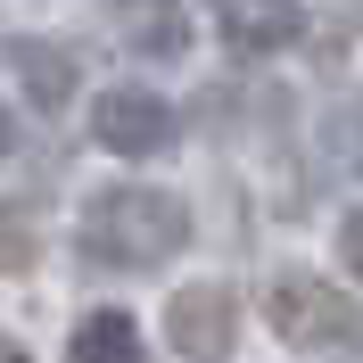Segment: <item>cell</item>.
Listing matches in <instances>:
<instances>
[{
    "label": "cell",
    "instance_id": "obj_1",
    "mask_svg": "<svg viewBox=\"0 0 363 363\" xmlns=\"http://www.w3.org/2000/svg\"><path fill=\"white\" fill-rule=\"evenodd\" d=\"M182 248H190V206L174 190L124 182V190H99L83 206V256L108 264V272H157Z\"/></svg>",
    "mask_w": 363,
    "mask_h": 363
},
{
    "label": "cell",
    "instance_id": "obj_2",
    "mask_svg": "<svg viewBox=\"0 0 363 363\" xmlns=\"http://www.w3.org/2000/svg\"><path fill=\"white\" fill-rule=\"evenodd\" d=\"M264 322L289 347H314V355H363V306L314 272H281L264 297Z\"/></svg>",
    "mask_w": 363,
    "mask_h": 363
},
{
    "label": "cell",
    "instance_id": "obj_3",
    "mask_svg": "<svg viewBox=\"0 0 363 363\" xmlns=\"http://www.w3.org/2000/svg\"><path fill=\"white\" fill-rule=\"evenodd\" d=\"M91 140L108 157H157V149H174V108L140 83H116L91 99Z\"/></svg>",
    "mask_w": 363,
    "mask_h": 363
},
{
    "label": "cell",
    "instance_id": "obj_4",
    "mask_svg": "<svg viewBox=\"0 0 363 363\" xmlns=\"http://www.w3.org/2000/svg\"><path fill=\"white\" fill-rule=\"evenodd\" d=\"M165 339H174L190 363H223L231 339H240V297H231L223 281H190V289H174V306H165Z\"/></svg>",
    "mask_w": 363,
    "mask_h": 363
},
{
    "label": "cell",
    "instance_id": "obj_5",
    "mask_svg": "<svg viewBox=\"0 0 363 363\" xmlns=\"http://www.w3.org/2000/svg\"><path fill=\"white\" fill-rule=\"evenodd\" d=\"M215 33H223L240 58H272L306 33V9L297 0H215Z\"/></svg>",
    "mask_w": 363,
    "mask_h": 363
},
{
    "label": "cell",
    "instance_id": "obj_6",
    "mask_svg": "<svg viewBox=\"0 0 363 363\" xmlns=\"http://www.w3.org/2000/svg\"><path fill=\"white\" fill-rule=\"evenodd\" d=\"M67 363H149L140 322H133V314H116V306L83 314V322H74V339H67Z\"/></svg>",
    "mask_w": 363,
    "mask_h": 363
},
{
    "label": "cell",
    "instance_id": "obj_7",
    "mask_svg": "<svg viewBox=\"0 0 363 363\" xmlns=\"http://www.w3.org/2000/svg\"><path fill=\"white\" fill-rule=\"evenodd\" d=\"M9 67H17V83H25L33 108H67L74 99V58L58 42H9Z\"/></svg>",
    "mask_w": 363,
    "mask_h": 363
},
{
    "label": "cell",
    "instance_id": "obj_8",
    "mask_svg": "<svg viewBox=\"0 0 363 363\" xmlns=\"http://www.w3.org/2000/svg\"><path fill=\"white\" fill-rule=\"evenodd\" d=\"M116 25H124V42L140 58H174L190 42V25H182V0H116Z\"/></svg>",
    "mask_w": 363,
    "mask_h": 363
},
{
    "label": "cell",
    "instance_id": "obj_9",
    "mask_svg": "<svg viewBox=\"0 0 363 363\" xmlns=\"http://www.w3.org/2000/svg\"><path fill=\"white\" fill-rule=\"evenodd\" d=\"M33 248H42V240H33V215H25V206H0V272H25Z\"/></svg>",
    "mask_w": 363,
    "mask_h": 363
},
{
    "label": "cell",
    "instance_id": "obj_10",
    "mask_svg": "<svg viewBox=\"0 0 363 363\" xmlns=\"http://www.w3.org/2000/svg\"><path fill=\"white\" fill-rule=\"evenodd\" d=\"M330 157H339V165H355V174H363V108L330 124Z\"/></svg>",
    "mask_w": 363,
    "mask_h": 363
},
{
    "label": "cell",
    "instance_id": "obj_11",
    "mask_svg": "<svg viewBox=\"0 0 363 363\" xmlns=\"http://www.w3.org/2000/svg\"><path fill=\"white\" fill-rule=\"evenodd\" d=\"M339 256H347V272L363 281V206H355V215L339 223Z\"/></svg>",
    "mask_w": 363,
    "mask_h": 363
},
{
    "label": "cell",
    "instance_id": "obj_12",
    "mask_svg": "<svg viewBox=\"0 0 363 363\" xmlns=\"http://www.w3.org/2000/svg\"><path fill=\"white\" fill-rule=\"evenodd\" d=\"M0 157H9V108H0Z\"/></svg>",
    "mask_w": 363,
    "mask_h": 363
}]
</instances>
